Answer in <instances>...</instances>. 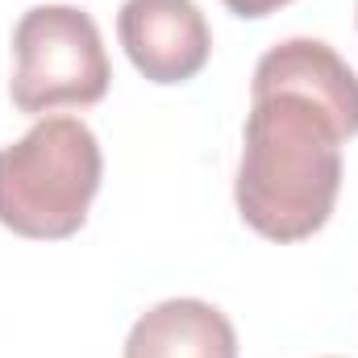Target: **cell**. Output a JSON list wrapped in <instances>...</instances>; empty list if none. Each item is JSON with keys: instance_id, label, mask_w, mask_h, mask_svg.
I'll list each match as a JSON object with an SVG mask.
<instances>
[{"instance_id": "obj_1", "label": "cell", "mask_w": 358, "mask_h": 358, "mask_svg": "<svg viewBox=\"0 0 358 358\" xmlns=\"http://www.w3.org/2000/svg\"><path fill=\"white\" fill-rule=\"evenodd\" d=\"M342 129L308 96H250L234 200L242 221L267 242L313 238L342 192Z\"/></svg>"}, {"instance_id": "obj_2", "label": "cell", "mask_w": 358, "mask_h": 358, "mask_svg": "<svg viewBox=\"0 0 358 358\" xmlns=\"http://www.w3.org/2000/svg\"><path fill=\"white\" fill-rule=\"evenodd\" d=\"M100 176L104 155L88 125L42 117L0 150V225L34 242H63L84 229Z\"/></svg>"}, {"instance_id": "obj_3", "label": "cell", "mask_w": 358, "mask_h": 358, "mask_svg": "<svg viewBox=\"0 0 358 358\" xmlns=\"http://www.w3.org/2000/svg\"><path fill=\"white\" fill-rule=\"evenodd\" d=\"M108 55L100 29L76 4H34L13 29L8 96L21 113L88 108L108 92Z\"/></svg>"}, {"instance_id": "obj_4", "label": "cell", "mask_w": 358, "mask_h": 358, "mask_svg": "<svg viewBox=\"0 0 358 358\" xmlns=\"http://www.w3.org/2000/svg\"><path fill=\"white\" fill-rule=\"evenodd\" d=\"M117 38L150 84H187L213 55V34L196 0H125Z\"/></svg>"}, {"instance_id": "obj_5", "label": "cell", "mask_w": 358, "mask_h": 358, "mask_svg": "<svg viewBox=\"0 0 358 358\" xmlns=\"http://www.w3.org/2000/svg\"><path fill=\"white\" fill-rule=\"evenodd\" d=\"M263 92H296L317 100L342 129V138L358 134V76L355 67L317 38H287L275 42L255 67L250 96Z\"/></svg>"}, {"instance_id": "obj_6", "label": "cell", "mask_w": 358, "mask_h": 358, "mask_svg": "<svg viewBox=\"0 0 358 358\" xmlns=\"http://www.w3.org/2000/svg\"><path fill=\"white\" fill-rule=\"evenodd\" d=\"M125 358H238V334L217 304L179 296L134 321Z\"/></svg>"}, {"instance_id": "obj_7", "label": "cell", "mask_w": 358, "mask_h": 358, "mask_svg": "<svg viewBox=\"0 0 358 358\" xmlns=\"http://www.w3.org/2000/svg\"><path fill=\"white\" fill-rule=\"evenodd\" d=\"M234 17H250V21H259V17H271V13H279L283 4H292V0H221Z\"/></svg>"}]
</instances>
